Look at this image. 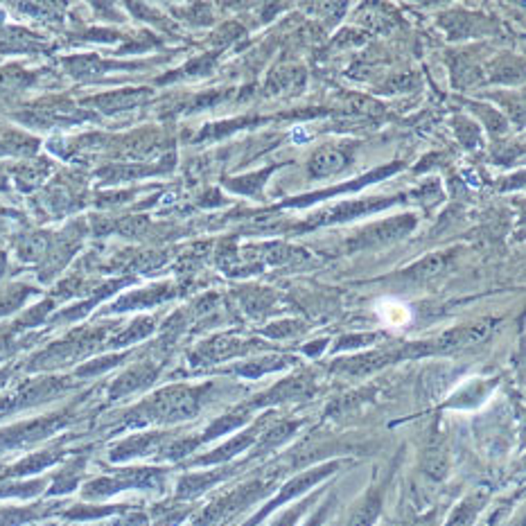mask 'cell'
<instances>
[{"mask_svg": "<svg viewBox=\"0 0 526 526\" xmlns=\"http://www.w3.org/2000/svg\"><path fill=\"white\" fill-rule=\"evenodd\" d=\"M342 163V154H336V151H321L312 161V172H317V174H330V172L339 170Z\"/></svg>", "mask_w": 526, "mask_h": 526, "instance_id": "obj_1", "label": "cell"}]
</instances>
